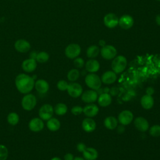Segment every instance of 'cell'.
<instances>
[{
	"mask_svg": "<svg viewBox=\"0 0 160 160\" xmlns=\"http://www.w3.org/2000/svg\"><path fill=\"white\" fill-rule=\"evenodd\" d=\"M118 92H119L118 88H116V87H115V86L111 88L110 89V91H109L110 95H111V96H116V95L118 94Z\"/></svg>",
	"mask_w": 160,
	"mask_h": 160,
	"instance_id": "74e56055",
	"label": "cell"
},
{
	"mask_svg": "<svg viewBox=\"0 0 160 160\" xmlns=\"http://www.w3.org/2000/svg\"><path fill=\"white\" fill-rule=\"evenodd\" d=\"M54 114V108L49 104H43L39 109L38 115L43 121H48L51 118Z\"/></svg>",
	"mask_w": 160,
	"mask_h": 160,
	"instance_id": "5b68a950",
	"label": "cell"
},
{
	"mask_svg": "<svg viewBox=\"0 0 160 160\" xmlns=\"http://www.w3.org/2000/svg\"><path fill=\"white\" fill-rule=\"evenodd\" d=\"M35 81L32 76L25 73L18 74L15 79V86L18 91L24 94L29 93L34 88Z\"/></svg>",
	"mask_w": 160,
	"mask_h": 160,
	"instance_id": "6da1fadb",
	"label": "cell"
},
{
	"mask_svg": "<svg viewBox=\"0 0 160 160\" xmlns=\"http://www.w3.org/2000/svg\"><path fill=\"white\" fill-rule=\"evenodd\" d=\"M96 92L98 93V94H101L103 93V89L102 88H99L98 89L96 90Z\"/></svg>",
	"mask_w": 160,
	"mask_h": 160,
	"instance_id": "ee69618b",
	"label": "cell"
},
{
	"mask_svg": "<svg viewBox=\"0 0 160 160\" xmlns=\"http://www.w3.org/2000/svg\"><path fill=\"white\" fill-rule=\"evenodd\" d=\"M8 157V149L4 144H0V160H6Z\"/></svg>",
	"mask_w": 160,
	"mask_h": 160,
	"instance_id": "1f68e13d",
	"label": "cell"
},
{
	"mask_svg": "<svg viewBox=\"0 0 160 160\" xmlns=\"http://www.w3.org/2000/svg\"><path fill=\"white\" fill-rule=\"evenodd\" d=\"M116 73L113 71H108L105 72L101 76L102 82L106 84H111L116 81Z\"/></svg>",
	"mask_w": 160,
	"mask_h": 160,
	"instance_id": "ac0fdd59",
	"label": "cell"
},
{
	"mask_svg": "<svg viewBox=\"0 0 160 160\" xmlns=\"http://www.w3.org/2000/svg\"><path fill=\"white\" fill-rule=\"evenodd\" d=\"M74 65L76 68H82L84 65V61L81 58H76L74 60Z\"/></svg>",
	"mask_w": 160,
	"mask_h": 160,
	"instance_id": "e575fe53",
	"label": "cell"
},
{
	"mask_svg": "<svg viewBox=\"0 0 160 160\" xmlns=\"http://www.w3.org/2000/svg\"><path fill=\"white\" fill-rule=\"evenodd\" d=\"M134 124L136 128L141 132H145L149 128L148 121L142 117L136 118L134 121Z\"/></svg>",
	"mask_w": 160,
	"mask_h": 160,
	"instance_id": "e0dca14e",
	"label": "cell"
},
{
	"mask_svg": "<svg viewBox=\"0 0 160 160\" xmlns=\"http://www.w3.org/2000/svg\"><path fill=\"white\" fill-rule=\"evenodd\" d=\"M44 127V123L43 120L40 118H33L28 123V128L30 131L37 132L42 131Z\"/></svg>",
	"mask_w": 160,
	"mask_h": 160,
	"instance_id": "ba28073f",
	"label": "cell"
},
{
	"mask_svg": "<svg viewBox=\"0 0 160 160\" xmlns=\"http://www.w3.org/2000/svg\"><path fill=\"white\" fill-rule=\"evenodd\" d=\"M71 113L75 116L81 114L83 112V108L80 106H75L71 109Z\"/></svg>",
	"mask_w": 160,
	"mask_h": 160,
	"instance_id": "d590c367",
	"label": "cell"
},
{
	"mask_svg": "<svg viewBox=\"0 0 160 160\" xmlns=\"http://www.w3.org/2000/svg\"><path fill=\"white\" fill-rule=\"evenodd\" d=\"M79 76L80 72L77 69H72L68 72L67 78L69 81L74 82L79 78Z\"/></svg>",
	"mask_w": 160,
	"mask_h": 160,
	"instance_id": "4dcf8cb0",
	"label": "cell"
},
{
	"mask_svg": "<svg viewBox=\"0 0 160 160\" xmlns=\"http://www.w3.org/2000/svg\"><path fill=\"white\" fill-rule=\"evenodd\" d=\"M86 146L85 144H84L83 142H79L77 144V146H76V149L79 152H82L86 148Z\"/></svg>",
	"mask_w": 160,
	"mask_h": 160,
	"instance_id": "8d00e7d4",
	"label": "cell"
},
{
	"mask_svg": "<svg viewBox=\"0 0 160 160\" xmlns=\"http://www.w3.org/2000/svg\"><path fill=\"white\" fill-rule=\"evenodd\" d=\"M99 44L100 46H105V44H106V42H105L104 40H100Z\"/></svg>",
	"mask_w": 160,
	"mask_h": 160,
	"instance_id": "bcb514c9",
	"label": "cell"
},
{
	"mask_svg": "<svg viewBox=\"0 0 160 160\" xmlns=\"http://www.w3.org/2000/svg\"><path fill=\"white\" fill-rule=\"evenodd\" d=\"M118 24L123 29H129L132 27L134 19L130 15L124 14L119 19Z\"/></svg>",
	"mask_w": 160,
	"mask_h": 160,
	"instance_id": "7c38bea8",
	"label": "cell"
},
{
	"mask_svg": "<svg viewBox=\"0 0 160 160\" xmlns=\"http://www.w3.org/2000/svg\"><path fill=\"white\" fill-rule=\"evenodd\" d=\"M96 127V122L91 118H85L82 122V128L87 132H92Z\"/></svg>",
	"mask_w": 160,
	"mask_h": 160,
	"instance_id": "ffe728a7",
	"label": "cell"
},
{
	"mask_svg": "<svg viewBox=\"0 0 160 160\" xmlns=\"http://www.w3.org/2000/svg\"><path fill=\"white\" fill-rule=\"evenodd\" d=\"M51 160H62V159L59 157H54Z\"/></svg>",
	"mask_w": 160,
	"mask_h": 160,
	"instance_id": "7dc6e473",
	"label": "cell"
},
{
	"mask_svg": "<svg viewBox=\"0 0 160 160\" xmlns=\"http://www.w3.org/2000/svg\"><path fill=\"white\" fill-rule=\"evenodd\" d=\"M89 1H91V0H89Z\"/></svg>",
	"mask_w": 160,
	"mask_h": 160,
	"instance_id": "816d5d0a",
	"label": "cell"
},
{
	"mask_svg": "<svg viewBox=\"0 0 160 160\" xmlns=\"http://www.w3.org/2000/svg\"><path fill=\"white\" fill-rule=\"evenodd\" d=\"M157 1H160V0H157Z\"/></svg>",
	"mask_w": 160,
	"mask_h": 160,
	"instance_id": "f907efd6",
	"label": "cell"
},
{
	"mask_svg": "<svg viewBox=\"0 0 160 160\" xmlns=\"http://www.w3.org/2000/svg\"><path fill=\"white\" fill-rule=\"evenodd\" d=\"M119 22L118 17L114 13H108L104 17V25L108 28H114Z\"/></svg>",
	"mask_w": 160,
	"mask_h": 160,
	"instance_id": "30bf717a",
	"label": "cell"
},
{
	"mask_svg": "<svg viewBox=\"0 0 160 160\" xmlns=\"http://www.w3.org/2000/svg\"><path fill=\"white\" fill-rule=\"evenodd\" d=\"M146 94L152 96L154 93V89L152 87H148L146 89Z\"/></svg>",
	"mask_w": 160,
	"mask_h": 160,
	"instance_id": "f35d334b",
	"label": "cell"
},
{
	"mask_svg": "<svg viewBox=\"0 0 160 160\" xmlns=\"http://www.w3.org/2000/svg\"><path fill=\"white\" fill-rule=\"evenodd\" d=\"M80 53L81 47L78 44H70L65 49V54L69 59H75Z\"/></svg>",
	"mask_w": 160,
	"mask_h": 160,
	"instance_id": "52a82bcc",
	"label": "cell"
},
{
	"mask_svg": "<svg viewBox=\"0 0 160 160\" xmlns=\"http://www.w3.org/2000/svg\"><path fill=\"white\" fill-rule=\"evenodd\" d=\"M22 69L26 72H32L36 69L37 62L36 59L29 58L26 59L22 62Z\"/></svg>",
	"mask_w": 160,
	"mask_h": 160,
	"instance_id": "9a60e30c",
	"label": "cell"
},
{
	"mask_svg": "<svg viewBox=\"0 0 160 160\" xmlns=\"http://www.w3.org/2000/svg\"><path fill=\"white\" fill-rule=\"evenodd\" d=\"M98 102L100 106L106 107L112 102L111 96L109 93H102L98 97Z\"/></svg>",
	"mask_w": 160,
	"mask_h": 160,
	"instance_id": "603a6c76",
	"label": "cell"
},
{
	"mask_svg": "<svg viewBox=\"0 0 160 160\" xmlns=\"http://www.w3.org/2000/svg\"><path fill=\"white\" fill-rule=\"evenodd\" d=\"M82 155L86 160H96L98 157V152L96 149L89 147L86 148Z\"/></svg>",
	"mask_w": 160,
	"mask_h": 160,
	"instance_id": "44dd1931",
	"label": "cell"
},
{
	"mask_svg": "<svg viewBox=\"0 0 160 160\" xmlns=\"http://www.w3.org/2000/svg\"><path fill=\"white\" fill-rule=\"evenodd\" d=\"M34 88L40 94H46L49 89V84L47 81L40 79L35 82Z\"/></svg>",
	"mask_w": 160,
	"mask_h": 160,
	"instance_id": "2e32d148",
	"label": "cell"
},
{
	"mask_svg": "<svg viewBox=\"0 0 160 160\" xmlns=\"http://www.w3.org/2000/svg\"><path fill=\"white\" fill-rule=\"evenodd\" d=\"M74 156L71 153H67L64 156V160H74Z\"/></svg>",
	"mask_w": 160,
	"mask_h": 160,
	"instance_id": "ab89813d",
	"label": "cell"
},
{
	"mask_svg": "<svg viewBox=\"0 0 160 160\" xmlns=\"http://www.w3.org/2000/svg\"><path fill=\"white\" fill-rule=\"evenodd\" d=\"M46 126L49 131H56L60 128L61 123L58 119L52 117L51 118L47 121Z\"/></svg>",
	"mask_w": 160,
	"mask_h": 160,
	"instance_id": "d4e9b609",
	"label": "cell"
},
{
	"mask_svg": "<svg viewBox=\"0 0 160 160\" xmlns=\"http://www.w3.org/2000/svg\"><path fill=\"white\" fill-rule=\"evenodd\" d=\"M101 56L107 60L114 59L117 54L116 49L111 45H105L100 50Z\"/></svg>",
	"mask_w": 160,
	"mask_h": 160,
	"instance_id": "8992f818",
	"label": "cell"
},
{
	"mask_svg": "<svg viewBox=\"0 0 160 160\" xmlns=\"http://www.w3.org/2000/svg\"><path fill=\"white\" fill-rule=\"evenodd\" d=\"M86 84L91 89L96 91L101 86V78L94 73H90L86 76L85 78Z\"/></svg>",
	"mask_w": 160,
	"mask_h": 160,
	"instance_id": "277c9868",
	"label": "cell"
},
{
	"mask_svg": "<svg viewBox=\"0 0 160 160\" xmlns=\"http://www.w3.org/2000/svg\"><path fill=\"white\" fill-rule=\"evenodd\" d=\"M156 24L160 26V14H158L156 16Z\"/></svg>",
	"mask_w": 160,
	"mask_h": 160,
	"instance_id": "7bdbcfd3",
	"label": "cell"
},
{
	"mask_svg": "<svg viewBox=\"0 0 160 160\" xmlns=\"http://www.w3.org/2000/svg\"><path fill=\"white\" fill-rule=\"evenodd\" d=\"M149 134L152 137H158L160 136V125H154L149 129Z\"/></svg>",
	"mask_w": 160,
	"mask_h": 160,
	"instance_id": "d6a6232c",
	"label": "cell"
},
{
	"mask_svg": "<svg viewBox=\"0 0 160 160\" xmlns=\"http://www.w3.org/2000/svg\"><path fill=\"white\" fill-rule=\"evenodd\" d=\"M49 59V55L45 51H41L37 54L36 61L39 63H45Z\"/></svg>",
	"mask_w": 160,
	"mask_h": 160,
	"instance_id": "f546056e",
	"label": "cell"
},
{
	"mask_svg": "<svg viewBox=\"0 0 160 160\" xmlns=\"http://www.w3.org/2000/svg\"><path fill=\"white\" fill-rule=\"evenodd\" d=\"M133 114L129 110H124L121 111L118 116V121L124 126L129 124L133 119Z\"/></svg>",
	"mask_w": 160,
	"mask_h": 160,
	"instance_id": "8fae6325",
	"label": "cell"
},
{
	"mask_svg": "<svg viewBox=\"0 0 160 160\" xmlns=\"http://www.w3.org/2000/svg\"><path fill=\"white\" fill-rule=\"evenodd\" d=\"M141 104L144 109H149L154 105V99L152 96L148 94L144 95L141 99Z\"/></svg>",
	"mask_w": 160,
	"mask_h": 160,
	"instance_id": "cb8c5ba5",
	"label": "cell"
},
{
	"mask_svg": "<svg viewBox=\"0 0 160 160\" xmlns=\"http://www.w3.org/2000/svg\"><path fill=\"white\" fill-rule=\"evenodd\" d=\"M74 160H84V159L81 157H76V158H74Z\"/></svg>",
	"mask_w": 160,
	"mask_h": 160,
	"instance_id": "c3c4849f",
	"label": "cell"
},
{
	"mask_svg": "<svg viewBox=\"0 0 160 160\" xmlns=\"http://www.w3.org/2000/svg\"><path fill=\"white\" fill-rule=\"evenodd\" d=\"M67 111L68 107L65 104L62 102L58 103L54 108V112H55V114L58 116L64 115Z\"/></svg>",
	"mask_w": 160,
	"mask_h": 160,
	"instance_id": "83f0119b",
	"label": "cell"
},
{
	"mask_svg": "<svg viewBox=\"0 0 160 160\" xmlns=\"http://www.w3.org/2000/svg\"><path fill=\"white\" fill-rule=\"evenodd\" d=\"M37 52H35V51H32L30 53V56H29V58H32V59H36V56H37Z\"/></svg>",
	"mask_w": 160,
	"mask_h": 160,
	"instance_id": "b9f144b4",
	"label": "cell"
},
{
	"mask_svg": "<svg viewBox=\"0 0 160 160\" xmlns=\"http://www.w3.org/2000/svg\"><path fill=\"white\" fill-rule=\"evenodd\" d=\"M99 108L94 104H89L83 108L84 114L88 118H92L98 114Z\"/></svg>",
	"mask_w": 160,
	"mask_h": 160,
	"instance_id": "d6986e66",
	"label": "cell"
},
{
	"mask_svg": "<svg viewBox=\"0 0 160 160\" xmlns=\"http://www.w3.org/2000/svg\"><path fill=\"white\" fill-rule=\"evenodd\" d=\"M117 131L119 134H122L125 131V127L124 125L121 124L117 126Z\"/></svg>",
	"mask_w": 160,
	"mask_h": 160,
	"instance_id": "60d3db41",
	"label": "cell"
},
{
	"mask_svg": "<svg viewBox=\"0 0 160 160\" xmlns=\"http://www.w3.org/2000/svg\"><path fill=\"white\" fill-rule=\"evenodd\" d=\"M37 104L36 96L31 93L26 94L21 100V106L25 111H29L32 110Z\"/></svg>",
	"mask_w": 160,
	"mask_h": 160,
	"instance_id": "3957f363",
	"label": "cell"
},
{
	"mask_svg": "<svg viewBox=\"0 0 160 160\" xmlns=\"http://www.w3.org/2000/svg\"><path fill=\"white\" fill-rule=\"evenodd\" d=\"M127 64L128 62L126 58L122 55H119L116 56L113 59L111 63V68L115 73L119 74L122 72L126 69Z\"/></svg>",
	"mask_w": 160,
	"mask_h": 160,
	"instance_id": "7a4b0ae2",
	"label": "cell"
},
{
	"mask_svg": "<svg viewBox=\"0 0 160 160\" xmlns=\"http://www.w3.org/2000/svg\"><path fill=\"white\" fill-rule=\"evenodd\" d=\"M81 72H82V73H81V74H82V75H84V74H86V71H82Z\"/></svg>",
	"mask_w": 160,
	"mask_h": 160,
	"instance_id": "681fc988",
	"label": "cell"
},
{
	"mask_svg": "<svg viewBox=\"0 0 160 160\" xmlns=\"http://www.w3.org/2000/svg\"><path fill=\"white\" fill-rule=\"evenodd\" d=\"M86 70L89 72L93 73L97 72L100 68L99 62L96 59H89L88 60L85 64Z\"/></svg>",
	"mask_w": 160,
	"mask_h": 160,
	"instance_id": "7402d4cb",
	"label": "cell"
},
{
	"mask_svg": "<svg viewBox=\"0 0 160 160\" xmlns=\"http://www.w3.org/2000/svg\"><path fill=\"white\" fill-rule=\"evenodd\" d=\"M100 52L99 47L96 45L90 46L86 50V55L89 58H94L97 57Z\"/></svg>",
	"mask_w": 160,
	"mask_h": 160,
	"instance_id": "4316f807",
	"label": "cell"
},
{
	"mask_svg": "<svg viewBox=\"0 0 160 160\" xmlns=\"http://www.w3.org/2000/svg\"><path fill=\"white\" fill-rule=\"evenodd\" d=\"M67 91L70 96L74 98H77L82 94V88L77 82H71L68 84Z\"/></svg>",
	"mask_w": 160,
	"mask_h": 160,
	"instance_id": "9c48e42d",
	"label": "cell"
},
{
	"mask_svg": "<svg viewBox=\"0 0 160 160\" xmlns=\"http://www.w3.org/2000/svg\"><path fill=\"white\" fill-rule=\"evenodd\" d=\"M105 127L108 129H114L118 126V120L114 116H108L104 121Z\"/></svg>",
	"mask_w": 160,
	"mask_h": 160,
	"instance_id": "484cf974",
	"label": "cell"
},
{
	"mask_svg": "<svg viewBox=\"0 0 160 160\" xmlns=\"http://www.w3.org/2000/svg\"><path fill=\"white\" fill-rule=\"evenodd\" d=\"M98 94L95 90H88L81 94V99L86 103H92L95 102L98 98Z\"/></svg>",
	"mask_w": 160,
	"mask_h": 160,
	"instance_id": "4fadbf2b",
	"label": "cell"
},
{
	"mask_svg": "<svg viewBox=\"0 0 160 160\" xmlns=\"http://www.w3.org/2000/svg\"><path fill=\"white\" fill-rule=\"evenodd\" d=\"M14 48L16 50L19 52H27L31 49L30 43L25 39H18L14 43Z\"/></svg>",
	"mask_w": 160,
	"mask_h": 160,
	"instance_id": "5bb4252c",
	"label": "cell"
},
{
	"mask_svg": "<svg viewBox=\"0 0 160 160\" xmlns=\"http://www.w3.org/2000/svg\"><path fill=\"white\" fill-rule=\"evenodd\" d=\"M68 83L65 80H60L57 83V88L59 90L64 91L67 90L68 87Z\"/></svg>",
	"mask_w": 160,
	"mask_h": 160,
	"instance_id": "836d02e7",
	"label": "cell"
},
{
	"mask_svg": "<svg viewBox=\"0 0 160 160\" xmlns=\"http://www.w3.org/2000/svg\"><path fill=\"white\" fill-rule=\"evenodd\" d=\"M110 91V89L108 87H106L103 89V93H109Z\"/></svg>",
	"mask_w": 160,
	"mask_h": 160,
	"instance_id": "f6af8a7d",
	"label": "cell"
},
{
	"mask_svg": "<svg viewBox=\"0 0 160 160\" xmlns=\"http://www.w3.org/2000/svg\"><path fill=\"white\" fill-rule=\"evenodd\" d=\"M7 121L11 126H16L19 121V116L15 112H9L7 116Z\"/></svg>",
	"mask_w": 160,
	"mask_h": 160,
	"instance_id": "f1b7e54d",
	"label": "cell"
}]
</instances>
